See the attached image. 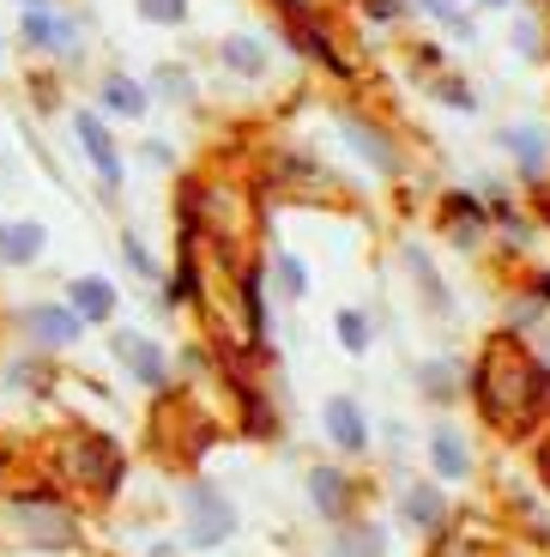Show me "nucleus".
Wrapping results in <instances>:
<instances>
[{"instance_id":"nucleus-1","label":"nucleus","mask_w":550,"mask_h":557,"mask_svg":"<svg viewBox=\"0 0 550 557\" xmlns=\"http://www.w3.org/2000/svg\"><path fill=\"white\" fill-rule=\"evenodd\" d=\"M545 400H550L545 370H538L521 346H509V339L490 346V358H484V412H490L496 424H533Z\"/></svg>"},{"instance_id":"nucleus-2","label":"nucleus","mask_w":550,"mask_h":557,"mask_svg":"<svg viewBox=\"0 0 550 557\" xmlns=\"http://www.w3.org/2000/svg\"><path fill=\"white\" fill-rule=\"evenodd\" d=\"M13 521L25 528L30 545H67V540H73V516L61 509V503H42V497L13 503Z\"/></svg>"},{"instance_id":"nucleus-3","label":"nucleus","mask_w":550,"mask_h":557,"mask_svg":"<svg viewBox=\"0 0 550 557\" xmlns=\"http://www.w3.org/2000/svg\"><path fill=\"white\" fill-rule=\"evenodd\" d=\"M188 516H193V545H224L236 533V509L224 497H212L207 485L188 491Z\"/></svg>"},{"instance_id":"nucleus-4","label":"nucleus","mask_w":550,"mask_h":557,"mask_svg":"<svg viewBox=\"0 0 550 557\" xmlns=\"http://www.w3.org/2000/svg\"><path fill=\"white\" fill-rule=\"evenodd\" d=\"M67 467L85 479V485H97V491H110V485H115V473H122V460H115V448L103 443V436H73Z\"/></svg>"},{"instance_id":"nucleus-5","label":"nucleus","mask_w":550,"mask_h":557,"mask_svg":"<svg viewBox=\"0 0 550 557\" xmlns=\"http://www.w3.org/2000/svg\"><path fill=\"white\" fill-rule=\"evenodd\" d=\"M73 127H79V139H85V152H91V164L103 170V182L122 176V158H115V146H110V134H103V122H97L91 110H79V115H73Z\"/></svg>"},{"instance_id":"nucleus-6","label":"nucleus","mask_w":550,"mask_h":557,"mask_svg":"<svg viewBox=\"0 0 550 557\" xmlns=\"http://www.w3.org/2000/svg\"><path fill=\"white\" fill-rule=\"evenodd\" d=\"M25 327L42 339V346H67V339H79V315L73 309H25Z\"/></svg>"},{"instance_id":"nucleus-7","label":"nucleus","mask_w":550,"mask_h":557,"mask_svg":"<svg viewBox=\"0 0 550 557\" xmlns=\"http://www.w3.org/2000/svg\"><path fill=\"white\" fill-rule=\"evenodd\" d=\"M115 358H122L127 370H134V376H139V382H152V388H158V382H164V358H158V346H152V339H139V334H122V339H115Z\"/></svg>"},{"instance_id":"nucleus-8","label":"nucleus","mask_w":550,"mask_h":557,"mask_svg":"<svg viewBox=\"0 0 550 557\" xmlns=\"http://www.w3.org/2000/svg\"><path fill=\"white\" fill-rule=\"evenodd\" d=\"M42 224H0V261H37Z\"/></svg>"},{"instance_id":"nucleus-9","label":"nucleus","mask_w":550,"mask_h":557,"mask_svg":"<svg viewBox=\"0 0 550 557\" xmlns=\"http://www.w3.org/2000/svg\"><path fill=\"white\" fill-rule=\"evenodd\" d=\"M327 431H333V443L339 448H363L370 436H363V412L351 400H327Z\"/></svg>"},{"instance_id":"nucleus-10","label":"nucleus","mask_w":550,"mask_h":557,"mask_svg":"<svg viewBox=\"0 0 550 557\" xmlns=\"http://www.w3.org/2000/svg\"><path fill=\"white\" fill-rule=\"evenodd\" d=\"M345 139H351V146H358V152L370 158L375 170H393V152H387V139L375 134V127H363L358 115H345Z\"/></svg>"},{"instance_id":"nucleus-11","label":"nucleus","mask_w":550,"mask_h":557,"mask_svg":"<svg viewBox=\"0 0 550 557\" xmlns=\"http://www.w3.org/2000/svg\"><path fill=\"white\" fill-rule=\"evenodd\" d=\"M73 315L103 321L110 315V285H103V278H79V285H73Z\"/></svg>"},{"instance_id":"nucleus-12","label":"nucleus","mask_w":550,"mask_h":557,"mask_svg":"<svg viewBox=\"0 0 550 557\" xmlns=\"http://www.w3.org/2000/svg\"><path fill=\"white\" fill-rule=\"evenodd\" d=\"M502 146H514V158H521L526 176H538V170H545V134H538V127H514Z\"/></svg>"},{"instance_id":"nucleus-13","label":"nucleus","mask_w":550,"mask_h":557,"mask_svg":"<svg viewBox=\"0 0 550 557\" xmlns=\"http://www.w3.org/2000/svg\"><path fill=\"white\" fill-rule=\"evenodd\" d=\"M224 61H230L236 73H266V49L254 37H230L224 42Z\"/></svg>"},{"instance_id":"nucleus-14","label":"nucleus","mask_w":550,"mask_h":557,"mask_svg":"<svg viewBox=\"0 0 550 557\" xmlns=\"http://www.w3.org/2000/svg\"><path fill=\"white\" fill-rule=\"evenodd\" d=\"M405 516H412V521H424V528H436V521H441V497H436L429 485H417L412 497H405Z\"/></svg>"},{"instance_id":"nucleus-15","label":"nucleus","mask_w":550,"mask_h":557,"mask_svg":"<svg viewBox=\"0 0 550 557\" xmlns=\"http://www.w3.org/2000/svg\"><path fill=\"white\" fill-rule=\"evenodd\" d=\"M103 98H110V110H122V115H139V110H146L139 85H127V79H110V85H103Z\"/></svg>"},{"instance_id":"nucleus-16","label":"nucleus","mask_w":550,"mask_h":557,"mask_svg":"<svg viewBox=\"0 0 550 557\" xmlns=\"http://www.w3.org/2000/svg\"><path fill=\"white\" fill-rule=\"evenodd\" d=\"M436 467H441L448 479H454V473H466V448H460L454 436H436Z\"/></svg>"},{"instance_id":"nucleus-17","label":"nucleus","mask_w":550,"mask_h":557,"mask_svg":"<svg viewBox=\"0 0 550 557\" xmlns=\"http://www.w3.org/2000/svg\"><path fill=\"white\" fill-rule=\"evenodd\" d=\"M139 13L152 18V25H176V18L188 13V0H139Z\"/></svg>"},{"instance_id":"nucleus-18","label":"nucleus","mask_w":550,"mask_h":557,"mask_svg":"<svg viewBox=\"0 0 550 557\" xmlns=\"http://www.w3.org/2000/svg\"><path fill=\"white\" fill-rule=\"evenodd\" d=\"M339 334H345V346H351V351H363V346H370V321H363L358 309H345V315H339Z\"/></svg>"},{"instance_id":"nucleus-19","label":"nucleus","mask_w":550,"mask_h":557,"mask_svg":"<svg viewBox=\"0 0 550 557\" xmlns=\"http://www.w3.org/2000/svg\"><path fill=\"white\" fill-rule=\"evenodd\" d=\"M25 42H55V18H49V13H25Z\"/></svg>"},{"instance_id":"nucleus-20","label":"nucleus","mask_w":550,"mask_h":557,"mask_svg":"<svg viewBox=\"0 0 550 557\" xmlns=\"http://www.w3.org/2000/svg\"><path fill=\"white\" fill-rule=\"evenodd\" d=\"M339 485H345L339 473H315V497H321V509H339Z\"/></svg>"},{"instance_id":"nucleus-21","label":"nucleus","mask_w":550,"mask_h":557,"mask_svg":"<svg viewBox=\"0 0 550 557\" xmlns=\"http://www.w3.org/2000/svg\"><path fill=\"white\" fill-rule=\"evenodd\" d=\"M424 376H429V394H436V400H448V394H454V388H448V370H441V363H429Z\"/></svg>"},{"instance_id":"nucleus-22","label":"nucleus","mask_w":550,"mask_h":557,"mask_svg":"<svg viewBox=\"0 0 550 557\" xmlns=\"http://www.w3.org/2000/svg\"><path fill=\"white\" fill-rule=\"evenodd\" d=\"M158 85H164L170 98H188V73H170V67H164V79H158Z\"/></svg>"},{"instance_id":"nucleus-23","label":"nucleus","mask_w":550,"mask_h":557,"mask_svg":"<svg viewBox=\"0 0 550 557\" xmlns=\"http://www.w3.org/2000/svg\"><path fill=\"white\" fill-rule=\"evenodd\" d=\"M278 273H285V285H290V292H303V285H309V278H303V267H297V261H278Z\"/></svg>"},{"instance_id":"nucleus-24","label":"nucleus","mask_w":550,"mask_h":557,"mask_svg":"<svg viewBox=\"0 0 550 557\" xmlns=\"http://www.w3.org/2000/svg\"><path fill=\"white\" fill-rule=\"evenodd\" d=\"M25 13H42V0H25Z\"/></svg>"},{"instance_id":"nucleus-25","label":"nucleus","mask_w":550,"mask_h":557,"mask_svg":"<svg viewBox=\"0 0 550 557\" xmlns=\"http://www.w3.org/2000/svg\"><path fill=\"white\" fill-rule=\"evenodd\" d=\"M545 479H550V448H545Z\"/></svg>"},{"instance_id":"nucleus-26","label":"nucleus","mask_w":550,"mask_h":557,"mask_svg":"<svg viewBox=\"0 0 550 557\" xmlns=\"http://www.w3.org/2000/svg\"><path fill=\"white\" fill-rule=\"evenodd\" d=\"M496 7H509V0H496Z\"/></svg>"}]
</instances>
